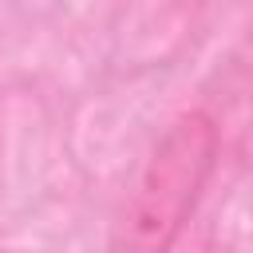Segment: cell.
Listing matches in <instances>:
<instances>
[{
	"instance_id": "cell-1",
	"label": "cell",
	"mask_w": 253,
	"mask_h": 253,
	"mask_svg": "<svg viewBox=\"0 0 253 253\" xmlns=\"http://www.w3.org/2000/svg\"><path fill=\"white\" fill-rule=\"evenodd\" d=\"M217 158V126L190 111L166 126L130 178L111 221L107 253H170L182 237Z\"/></svg>"
}]
</instances>
